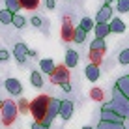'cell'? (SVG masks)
<instances>
[{"label":"cell","instance_id":"cell-1","mask_svg":"<svg viewBox=\"0 0 129 129\" xmlns=\"http://www.w3.org/2000/svg\"><path fill=\"white\" fill-rule=\"evenodd\" d=\"M103 107L114 110V112L120 114L122 118H129V99L118 90L116 86H114V90H112V99H110L107 105H103Z\"/></svg>","mask_w":129,"mask_h":129},{"label":"cell","instance_id":"cell-2","mask_svg":"<svg viewBox=\"0 0 129 129\" xmlns=\"http://www.w3.org/2000/svg\"><path fill=\"white\" fill-rule=\"evenodd\" d=\"M51 99L52 97L43 94V95H38L30 101V114L34 116V122H39V123L43 122V118H45V114L49 110V105H51Z\"/></svg>","mask_w":129,"mask_h":129},{"label":"cell","instance_id":"cell-3","mask_svg":"<svg viewBox=\"0 0 129 129\" xmlns=\"http://www.w3.org/2000/svg\"><path fill=\"white\" fill-rule=\"evenodd\" d=\"M2 123L4 125H10V123L15 122V118H17V114H19V109H17V103L15 101H11V99H8V101H4V105H2Z\"/></svg>","mask_w":129,"mask_h":129},{"label":"cell","instance_id":"cell-4","mask_svg":"<svg viewBox=\"0 0 129 129\" xmlns=\"http://www.w3.org/2000/svg\"><path fill=\"white\" fill-rule=\"evenodd\" d=\"M60 103H62L60 99H54V97L51 99V105H49V110H47L45 118H43V122H41V125L45 127V129H49V127L52 125V120H54L56 116H60Z\"/></svg>","mask_w":129,"mask_h":129},{"label":"cell","instance_id":"cell-5","mask_svg":"<svg viewBox=\"0 0 129 129\" xmlns=\"http://www.w3.org/2000/svg\"><path fill=\"white\" fill-rule=\"evenodd\" d=\"M51 82L52 84H64V82H69V68H66L64 64L56 66L54 71L51 75Z\"/></svg>","mask_w":129,"mask_h":129},{"label":"cell","instance_id":"cell-6","mask_svg":"<svg viewBox=\"0 0 129 129\" xmlns=\"http://www.w3.org/2000/svg\"><path fill=\"white\" fill-rule=\"evenodd\" d=\"M73 34H75V26L71 23V17H64V21H62V30H60V36L64 41H69V39H73Z\"/></svg>","mask_w":129,"mask_h":129},{"label":"cell","instance_id":"cell-7","mask_svg":"<svg viewBox=\"0 0 129 129\" xmlns=\"http://www.w3.org/2000/svg\"><path fill=\"white\" fill-rule=\"evenodd\" d=\"M99 118H101V122H114V123H123V120L125 118H122L120 114H116L114 110H110V109H101V112H99Z\"/></svg>","mask_w":129,"mask_h":129},{"label":"cell","instance_id":"cell-8","mask_svg":"<svg viewBox=\"0 0 129 129\" xmlns=\"http://www.w3.org/2000/svg\"><path fill=\"white\" fill-rule=\"evenodd\" d=\"M112 21V8L110 6H101L97 10V15H95V23H110Z\"/></svg>","mask_w":129,"mask_h":129},{"label":"cell","instance_id":"cell-9","mask_svg":"<svg viewBox=\"0 0 129 129\" xmlns=\"http://www.w3.org/2000/svg\"><path fill=\"white\" fill-rule=\"evenodd\" d=\"M4 84H6L8 94H11V95H21V92H23V84H21L19 79H8Z\"/></svg>","mask_w":129,"mask_h":129},{"label":"cell","instance_id":"cell-10","mask_svg":"<svg viewBox=\"0 0 129 129\" xmlns=\"http://www.w3.org/2000/svg\"><path fill=\"white\" fill-rule=\"evenodd\" d=\"M84 75H86V79H88L90 82H95V81H99V77H101L99 66H95V64H88L86 68H84Z\"/></svg>","mask_w":129,"mask_h":129},{"label":"cell","instance_id":"cell-11","mask_svg":"<svg viewBox=\"0 0 129 129\" xmlns=\"http://www.w3.org/2000/svg\"><path fill=\"white\" fill-rule=\"evenodd\" d=\"M28 51L30 49L24 45V43H17L15 49H13V54H15V60L19 62V64H23V62L28 58Z\"/></svg>","mask_w":129,"mask_h":129},{"label":"cell","instance_id":"cell-12","mask_svg":"<svg viewBox=\"0 0 129 129\" xmlns=\"http://www.w3.org/2000/svg\"><path fill=\"white\" fill-rule=\"evenodd\" d=\"M79 64V52L73 51V49H69V51H66V56H64V66L66 68H75V66Z\"/></svg>","mask_w":129,"mask_h":129},{"label":"cell","instance_id":"cell-13","mask_svg":"<svg viewBox=\"0 0 129 129\" xmlns=\"http://www.w3.org/2000/svg\"><path fill=\"white\" fill-rule=\"evenodd\" d=\"M71 116H73V103H71L69 99H66V101L60 103V118L62 120H69Z\"/></svg>","mask_w":129,"mask_h":129},{"label":"cell","instance_id":"cell-14","mask_svg":"<svg viewBox=\"0 0 129 129\" xmlns=\"http://www.w3.org/2000/svg\"><path fill=\"white\" fill-rule=\"evenodd\" d=\"M94 32H95V38L97 39H105L107 36L110 34V26H109V23H95Z\"/></svg>","mask_w":129,"mask_h":129},{"label":"cell","instance_id":"cell-15","mask_svg":"<svg viewBox=\"0 0 129 129\" xmlns=\"http://www.w3.org/2000/svg\"><path fill=\"white\" fill-rule=\"evenodd\" d=\"M109 26H110V34H123L125 32V23H123L120 17H114L109 23Z\"/></svg>","mask_w":129,"mask_h":129},{"label":"cell","instance_id":"cell-16","mask_svg":"<svg viewBox=\"0 0 129 129\" xmlns=\"http://www.w3.org/2000/svg\"><path fill=\"white\" fill-rule=\"evenodd\" d=\"M116 88L120 92H122L123 95L129 99V75H125V77H120L116 81Z\"/></svg>","mask_w":129,"mask_h":129},{"label":"cell","instance_id":"cell-17","mask_svg":"<svg viewBox=\"0 0 129 129\" xmlns=\"http://www.w3.org/2000/svg\"><path fill=\"white\" fill-rule=\"evenodd\" d=\"M54 68H56V64H54V60H51V58H43L39 62V69H41L43 73H47V75H52Z\"/></svg>","mask_w":129,"mask_h":129},{"label":"cell","instance_id":"cell-18","mask_svg":"<svg viewBox=\"0 0 129 129\" xmlns=\"http://www.w3.org/2000/svg\"><path fill=\"white\" fill-rule=\"evenodd\" d=\"M95 129H125V125L123 123H114V122H101L99 120Z\"/></svg>","mask_w":129,"mask_h":129},{"label":"cell","instance_id":"cell-19","mask_svg":"<svg viewBox=\"0 0 129 129\" xmlns=\"http://www.w3.org/2000/svg\"><path fill=\"white\" fill-rule=\"evenodd\" d=\"M90 51H101V52H105L107 51V45H105V39H92V43H90Z\"/></svg>","mask_w":129,"mask_h":129},{"label":"cell","instance_id":"cell-20","mask_svg":"<svg viewBox=\"0 0 129 129\" xmlns=\"http://www.w3.org/2000/svg\"><path fill=\"white\" fill-rule=\"evenodd\" d=\"M30 82H32V86H36V88H41V86H43V77H41V73H39V71H34V73L30 75Z\"/></svg>","mask_w":129,"mask_h":129},{"label":"cell","instance_id":"cell-21","mask_svg":"<svg viewBox=\"0 0 129 129\" xmlns=\"http://www.w3.org/2000/svg\"><path fill=\"white\" fill-rule=\"evenodd\" d=\"M13 21V13L10 10H0V23L2 24H11Z\"/></svg>","mask_w":129,"mask_h":129},{"label":"cell","instance_id":"cell-22","mask_svg":"<svg viewBox=\"0 0 129 129\" xmlns=\"http://www.w3.org/2000/svg\"><path fill=\"white\" fill-rule=\"evenodd\" d=\"M6 10H10L13 15H15V13H19V10H23V8H21L19 0H6Z\"/></svg>","mask_w":129,"mask_h":129},{"label":"cell","instance_id":"cell-23","mask_svg":"<svg viewBox=\"0 0 129 129\" xmlns=\"http://www.w3.org/2000/svg\"><path fill=\"white\" fill-rule=\"evenodd\" d=\"M94 26H95V21L90 19V17H84V19L81 21V28L84 30V32H90V30H94Z\"/></svg>","mask_w":129,"mask_h":129},{"label":"cell","instance_id":"cell-24","mask_svg":"<svg viewBox=\"0 0 129 129\" xmlns=\"http://www.w3.org/2000/svg\"><path fill=\"white\" fill-rule=\"evenodd\" d=\"M86 34L88 32H84V30L79 26V28H75V34H73V41H77V43H84V39H86Z\"/></svg>","mask_w":129,"mask_h":129},{"label":"cell","instance_id":"cell-25","mask_svg":"<svg viewBox=\"0 0 129 129\" xmlns=\"http://www.w3.org/2000/svg\"><path fill=\"white\" fill-rule=\"evenodd\" d=\"M19 4L24 10H36L39 6V0H19Z\"/></svg>","mask_w":129,"mask_h":129},{"label":"cell","instance_id":"cell-26","mask_svg":"<svg viewBox=\"0 0 129 129\" xmlns=\"http://www.w3.org/2000/svg\"><path fill=\"white\" fill-rule=\"evenodd\" d=\"M17 109H19V112H30V101L28 99H24V97H23V99H19V101H17Z\"/></svg>","mask_w":129,"mask_h":129},{"label":"cell","instance_id":"cell-27","mask_svg":"<svg viewBox=\"0 0 129 129\" xmlns=\"http://www.w3.org/2000/svg\"><path fill=\"white\" fill-rule=\"evenodd\" d=\"M90 60H92V64L99 66L101 60H103V52L101 51H90Z\"/></svg>","mask_w":129,"mask_h":129},{"label":"cell","instance_id":"cell-28","mask_svg":"<svg viewBox=\"0 0 129 129\" xmlns=\"http://www.w3.org/2000/svg\"><path fill=\"white\" fill-rule=\"evenodd\" d=\"M11 24H13V26H17V28H23V26L26 24V19H24L23 15H19V13H15V15H13Z\"/></svg>","mask_w":129,"mask_h":129},{"label":"cell","instance_id":"cell-29","mask_svg":"<svg viewBox=\"0 0 129 129\" xmlns=\"http://www.w3.org/2000/svg\"><path fill=\"white\" fill-rule=\"evenodd\" d=\"M116 10L120 13H127L129 11V0H116Z\"/></svg>","mask_w":129,"mask_h":129},{"label":"cell","instance_id":"cell-30","mask_svg":"<svg viewBox=\"0 0 129 129\" xmlns=\"http://www.w3.org/2000/svg\"><path fill=\"white\" fill-rule=\"evenodd\" d=\"M90 97L94 101H101V99H103V92H101L99 88H92V90H90Z\"/></svg>","mask_w":129,"mask_h":129},{"label":"cell","instance_id":"cell-31","mask_svg":"<svg viewBox=\"0 0 129 129\" xmlns=\"http://www.w3.org/2000/svg\"><path fill=\"white\" fill-rule=\"evenodd\" d=\"M118 60H120V64H123V66H127V64H129V49H123V51L120 52Z\"/></svg>","mask_w":129,"mask_h":129},{"label":"cell","instance_id":"cell-32","mask_svg":"<svg viewBox=\"0 0 129 129\" xmlns=\"http://www.w3.org/2000/svg\"><path fill=\"white\" fill-rule=\"evenodd\" d=\"M8 58H10V52L6 49H0V62H6Z\"/></svg>","mask_w":129,"mask_h":129},{"label":"cell","instance_id":"cell-33","mask_svg":"<svg viewBox=\"0 0 129 129\" xmlns=\"http://www.w3.org/2000/svg\"><path fill=\"white\" fill-rule=\"evenodd\" d=\"M30 23H32L34 26H38V28H39V26H41V19H39V17H32V19H30Z\"/></svg>","mask_w":129,"mask_h":129},{"label":"cell","instance_id":"cell-34","mask_svg":"<svg viewBox=\"0 0 129 129\" xmlns=\"http://www.w3.org/2000/svg\"><path fill=\"white\" fill-rule=\"evenodd\" d=\"M45 6L49 8V10H54V6H56V2H54V0H45Z\"/></svg>","mask_w":129,"mask_h":129},{"label":"cell","instance_id":"cell-35","mask_svg":"<svg viewBox=\"0 0 129 129\" xmlns=\"http://www.w3.org/2000/svg\"><path fill=\"white\" fill-rule=\"evenodd\" d=\"M60 86H62V90H64V92H71V84L69 82H64V84H60Z\"/></svg>","mask_w":129,"mask_h":129},{"label":"cell","instance_id":"cell-36","mask_svg":"<svg viewBox=\"0 0 129 129\" xmlns=\"http://www.w3.org/2000/svg\"><path fill=\"white\" fill-rule=\"evenodd\" d=\"M32 129H45V127H43L39 122H34V123H32Z\"/></svg>","mask_w":129,"mask_h":129},{"label":"cell","instance_id":"cell-37","mask_svg":"<svg viewBox=\"0 0 129 129\" xmlns=\"http://www.w3.org/2000/svg\"><path fill=\"white\" fill-rule=\"evenodd\" d=\"M36 54H38V52H36L34 49H30V51H28V56H36Z\"/></svg>","mask_w":129,"mask_h":129},{"label":"cell","instance_id":"cell-38","mask_svg":"<svg viewBox=\"0 0 129 129\" xmlns=\"http://www.w3.org/2000/svg\"><path fill=\"white\" fill-rule=\"evenodd\" d=\"M112 2H114V0H105V4H107V6H110Z\"/></svg>","mask_w":129,"mask_h":129},{"label":"cell","instance_id":"cell-39","mask_svg":"<svg viewBox=\"0 0 129 129\" xmlns=\"http://www.w3.org/2000/svg\"><path fill=\"white\" fill-rule=\"evenodd\" d=\"M82 129H94V127H88V125H84V127H82Z\"/></svg>","mask_w":129,"mask_h":129},{"label":"cell","instance_id":"cell-40","mask_svg":"<svg viewBox=\"0 0 129 129\" xmlns=\"http://www.w3.org/2000/svg\"><path fill=\"white\" fill-rule=\"evenodd\" d=\"M2 105H4V101H2V99H0V109H2Z\"/></svg>","mask_w":129,"mask_h":129}]
</instances>
